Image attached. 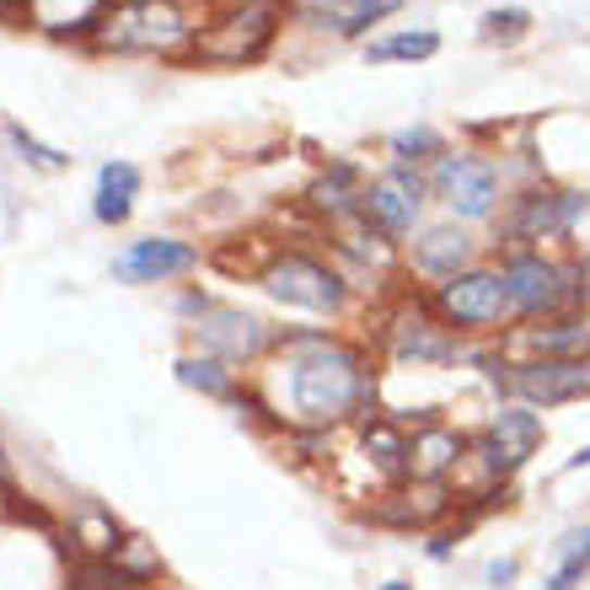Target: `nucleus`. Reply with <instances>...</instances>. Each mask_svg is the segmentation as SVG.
<instances>
[{
  "instance_id": "9d476101",
  "label": "nucleus",
  "mask_w": 590,
  "mask_h": 590,
  "mask_svg": "<svg viewBox=\"0 0 590 590\" xmlns=\"http://www.w3.org/2000/svg\"><path fill=\"white\" fill-rule=\"evenodd\" d=\"M500 279H505V290H510V306H515V312H526V317H542V312H553V306L569 296V290H564V268H558V263H548L542 253L505 258Z\"/></svg>"
},
{
  "instance_id": "2eb2a0df",
  "label": "nucleus",
  "mask_w": 590,
  "mask_h": 590,
  "mask_svg": "<svg viewBox=\"0 0 590 590\" xmlns=\"http://www.w3.org/2000/svg\"><path fill=\"white\" fill-rule=\"evenodd\" d=\"M462 451H467V440H462L456 429H445V424H424L419 435L409 440V473L424 478V484H435L440 473H451V467L462 462Z\"/></svg>"
},
{
  "instance_id": "4be33fe9",
  "label": "nucleus",
  "mask_w": 590,
  "mask_h": 590,
  "mask_svg": "<svg viewBox=\"0 0 590 590\" xmlns=\"http://www.w3.org/2000/svg\"><path fill=\"white\" fill-rule=\"evenodd\" d=\"M531 343L542 349V360H580V349L590 343V323H586V317H569V323L537 328Z\"/></svg>"
},
{
  "instance_id": "f8f14e48",
  "label": "nucleus",
  "mask_w": 590,
  "mask_h": 590,
  "mask_svg": "<svg viewBox=\"0 0 590 590\" xmlns=\"http://www.w3.org/2000/svg\"><path fill=\"white\" fill-rule=\"evenodd\" d=\"M542 445V419L531 409H500L489 419V435H484V456H489V473H515L531 451Z\"/></svg>"
},
{
  "instance_id": "7c9ffc66",
  "label": "nucleus",
  "mask_w": 590,
  "mask_h": 590,
  "mask_svg": "<svg viewBox=\"0 0 590 590\" xmlns=\"http://www.w3.org/2000/svg\"><path fill=\"white\" fill-rule=\"evenodd\" d=\"M489 580H494V586H510V580H515V558L494 564V569H489Z\"/></svg>"
},
{
  "instance_id": "1a4fd4ad",
  "label": "nucleus",
  "mask_w": 590,
  "mask_h": 590,
  "mask_svg": "<svg viewBox=\"0 0 590 590\" xmlns=\"http://www.w3.org/2000/svg\"><path fill=\"white\" fill-rule=\"evenodd\" d=\"M193 268H199V248L177 242V237H140L113 258V279H124V285H162V279L193 274Z\"/></svg>"
},
{
  "instance_id": "ddd939ff",
  "label": "nucleus",
  "mask_w": 590,
  "mask_h": 590,
  "mask_svg": "<svg viewBox=\"0 0 590 590\" xmlns=\"http://www.w3.org/2000/svg\"><path fill=\"white\" fill-rule=\"evenodd\" d=\"M586 210V193H526L515 199V215H510V237H569L575 221Z\"/></svg>"
},
{
  "instance_id": "cd10ccee",
  "label": "nucleus",
  "mask_w": 590,
  "mask_h": 590,
  "mask_svg": "<svg viewBox=\"0 0 590 590\" xmlns=\"http://www.w3.org/2000/svg\"><path fill=\"white\" fill-rule=\"evenodd\" d=\"M392 156H398V167H414V162H424V156H435V162H440L445 151H440V135L419 124V129H403V135H392Z\"/></svg>"
},
{
  "instance_id": "f257e3e1",
  "label": "nucleus",
  "mask_w": 590,
  "mask_h": 590,
  "mask_svg": "<svg viewBox=\"0 0 590 590\" xmlns=\"http://www.w3.org/2000/svg\"><path fill=\"white\" fill-rule=\"evenodd\" d=\"M290 409L301 424H338L365 398V360L334 338H290Z\"/></svg>"
},
{
  "instance_id": "423d86ee",
  "label": "nucleus",
  "mask_w": 590,
  "mask_h": 590,
  "mask_svg": "<svg viewBox=\"0 0 590 590\" xmlns=\"http://www.w3.org/2000/svg\"><path fill=\"white\" fill-rule=\"evenodd\" d=\"M435 306H440V317H445L451 328H494L510 312V290L500 274L467 268V274H456V279H445V285L435 290Z\"/></svg>"
},
{
  "instance_id": "a878e982",
  "label": "nucleus",
  "mask_w": 590,
  "mask_h": 590,
  "mask_svg": "<svg viewBox=\"0 0 590 590\" xmlns=\"http://www.w3.org/2000/svg\"><path fill=\"white\" fill-rule=\"evenodd\" d=\"M5 140H11V151H16V156H22L27 167H38V172H60L65 162H71L65 151H54V146L33 140V135H27V129H22L16 118H5Z\"/></svg>"
},
{
  "instance_id": "6e6552de",
  "label": "nucleus",
  "mask_w": 590,
  "mask_h": 590,
  "mask_svg": "<svg viewBox=\"0 0 590 590\" xmlns=\"http://www.w3.org/2000/svg\"><path fill=\"white\" fill-rule=\"evenodd\" d=\"M199 343L215 354V360H226V365H248L258 360L263 349H268V328L258 323L253 312H242V306H204L199 312Z\"/></svg>"
},
{
  "instance_id": "5701e85b",
  "label": "nucleus",
  "mask_w": 590,
  "mask_h": 590,
  "mask_svg": "<svg viewBox=\"0 0 590 590\" xmlns=\"http://www.w3.org/2000/svg\"><path fill=\"white\" fill-rule=\"evenodd\" d=\"M440 49V38L419 27V33H392V38H376L365 54H371V65H387V60H429Z\"/></svg>"
},
{
  "instance_id": "b1692460",
  "label": "nucleus",
  "mask_w": 590,
  "mask_h": 590,
  "mask_svg": "<svg viewBox=\"0 0 590 590\" xmlns=\"http://www.w3.org/2000/svg\"><path fill=\"white\" fill-rule=\"evenodd\" d=\"M365 451L376 456L381 473H409V440L392 429L387 419H371L365 424Z\"/></svg>"
},
{
  "instance_id": "4468645a",
  "label": "nucleus",
  "mask_w": 590,
  "mask_h": 590,
  "mask_svg": "<svg viewBox=\"0 0 590 590\" xmlns=\"http://www.w3.org/2000/svg\"><path fill=\"white\" fill-rule=\"evenodd\" d=\"M414 263H419L424 274L456 279V274H467V263H473V237H467L462 226H429V231L414 237Z\"/></svg>"
},
{
  "instance_id": "393cba45",
  "label": "nucleus",
  "mask_w": 590,
  "mask_h": 590,
  "mask_svg": "<svg viewBox=\"0 0 590 590\" xmlns=\"http://www.w3.org/2000/svg\"><path fill=\"white\" fill-rule=\"evenodd\" d=\"M590 569V526L586 531H569L564 542H558V569H553V580L548 590H575V580Z\"/></svg>"
},
{
  "instance_id": "7ed1b4c3",
  "label": "nucleus",
  "mask_w": 590,
  "mask_h": 590,
  "mask_svg": "<svg viewBox=\"0 0 590 590\" xmlns=\"http://www.w3.org/2000/svg\"><path fill=\"white\" fill-rule=\"evenodd\" d=\"M290 16V0H237L231 11H221L183 60L193 65H253L268 54V43L279 38Z\"/></svg>"
},
{
  "instance_id": "2f4dec72",
  "label": "nucleus",
  "mask_w": 590,
  "mask_h": 590,
  "mask_svg": "<svg viewBox=\"0 0 590 590\" xmlns=\"http://www.w3.org/2000/svg\"><path fill=\"white\" fill-rule=\"evenodd\" d=\"M564 467H569V473H575V467H590V445H586V451H575V456H569Z\"/></svg>"
},
{
  "instance_id": "a211bd4d",
  "label": "nucleus",
  "mask_w": 590,
  "mask_h": 590,
  "mask_svg": "<svg viewBox=\"0 0 590 590\" xmlns=\"http://www.w3.org/2000/svg\"><path fill=\"white\" fill-rule=\"evenodd\" d=\"M392 343H398V354H403V360H429V365H445V360H456V343L440 334L435 323H424V317L398 323Z\"/></svg>"
},
{
  "instance_id": "c85d7f7f",
  "label": "nucleus",
  "mask_w": 590,
  "mask_h": 590,
  "mask_svg": "<svg viewBox=\"0 0 590 590\" xmlns=\"http://www.w3.org/2000/svg\"><path fill=\"white\" fill-rule=\"evenodd\" d=\"M531 27V16L520 5H505V11H489L484 16V38H520Z\"/></svg>"
},
{
  "instance_id": "f03ea898",
  "label": "nucleus",
  "mask_w": 590,
  "mask_h": 590,
  "mask_svg": "<svg viewBox=\"0 0 590 590\" xmlns=\"http://www.w3.org/2000/svg\"><path fill=\"white\" fill-rule=\"evenodd\" d=\"M199 38L183 0H118L97 33V49L113 54H188Z\"/></svg>"
},
{
  "instance_id": "473e14b6",
  "label": "nucleus",
  "mask_w": 590,
  "mask_h": 590,
  "mask_svg": "<svg viewBox=\"0 0 590 590\" xmlns=\"http://www.w3.org/2000/svg\"><path fill=\"white\" fill-rule=\"evenodd\" d=\"M0 489L11 494V473H5V451H0Z\"/></svg>"
},
{
  "instance_id": "dca6fc26",
  "label": "nucleus",
  "mask_w": 590,
  "mask_h": 590,
  "mask_svg": "<svg viewBox=\"0 0 590 590\" xmlns=\"http://www.w3.org/2000/svg\"><path fill=\"white\" fill-rule=\"evenodd\" d=\"M135 193H140V167L135 162H108L97 172V199H91V215L102 226H124L129 210H135Z\"/></svg>"
},
{
  "instance_id": "bb28decb",
  "label": "nucleus",
  "mask_w": 590,
  "mask_h": 590,
  "mask_svg": "<svg viewBox=\"0 0 590 590\" xmlns=\"http://www.w3.org/2000/svg\"><path fill=\"white\" fill-rule=\"evenodd\" d=\"M398 5H403V0H349V5L338 11V16L328 22V27H334V33H343V38H354V33L376 27L381 16H392Z\"/></svg>"
},
{
  "instance_id": "f3484780",
  "label": "nucleus",
  "mask_w": 590,
  "mask_h": 590,
  "mask_svg": "<svg viewBox=\"0 0 590 590\" xmlns=\"http://www.w3.org/2000/svg\"><path fill=\"white\" fill-rule=\"evenodd\" d=\"M306 199H312L317 210H328V215L354 210V204L365 199V188H360V167H354V162H334V167L306 188Z\"/></svg>"
},
{
  "instance_id": "6ab92c4d",
  "label": "nucleus",
  "mask_w": 590,
  "mask_h": 590,
  "mask_svg": "<svg viewBox=\"0 0 590 590\" xmlns=\"http://www.w3.org/2000/svg\"><path fill=\"white\" fill-rule=\"evenodd\" d=\"M177 381L204 392V398H237V381H231L226 360H215V354H183L177 360Z\"/></svg>"
},
{
  "instance_id": "9b49d317",
  "label": "nucleus",
  "mask_w": 590,
  "mask_h": 590,
  "mask_svg": "<svg viewBox=\"0 0 590 590\" xmlns=\"http://www.w3.org/2000/svg\"><path fill=\"white\" fill-rule=\"evenodd\" d=\"M510 381L526 403L558 409V403L590 398V360H531V365H515Z\"/></svg>"
},
{
  "instance_id": "39448f33",
  "label": "nucleus",
  "mask_w": 590,
  "mask_h": 590,
  "mask_svg": "<svg viewBox=\"0 0 590 590\" xmlns=\"http://www.w3.org/2000/svg\"><path fill=\"white\" fill-rule=\"evenodd\" d=\"M258 285L285 306H306V312H338L343 306V279L328 263H317L306 253H279L258 274Z\"/></svg>"
},
{
  "instance_id": "72a5a7b5",
  "label": "nucleus",
  "mask_w": 590,
  "mask_h": 590,
  "mask_svg": "<svg viewBox=\"0 0 590 590\" xmlns=\"http://www.w3.org/2000/svg\"><path fill=\"white\" fill-rule=\"evenodd\" d=\"M381 590H414V586H403V580H392V586H381Z\"/></svg>"
},
{
  "instance_id": "aec40b11",
  "label": "nucleus",
  "mask_w": 590,
  "mask_h": 590,
  "mask_svg": "<svg viewBox=\"0 0 590 590\" xmlns=\"http://www.w3.org/2000/svg\"><path fill=\"white\" fill-rule=\"evenodd\" d=\"M71 537L81 542L91 558H113V548L124 542V531H118V520L108 515V510H97V505H81V515L71 520Z\"/></svg>"
},
{
  "instance_id": "412c9836",
  "label": "nucleus",
  "mask_w": 590,
  "mask_h": 590,
  "mask_svg": "<svg viewBox=\"0 0 590 590\" xmlns=\"http://www.w3.org/2000/svg\"><path fill=\"white\" fill-rule=\"evenodd\" d=\"M129 586H146V580H156L162 575V558H156V542H146V537H124L118 548H113V558H108Z\"/></svg>"
},
{
  "instance_id": "20e7f679",
  "label": "nucleus",
  "mask_w": 590,
  "mask_h": 590,
  "mask_svg": "<svg viewBox=\"0 0 590 590\" xmlns=\"http://www.w3.org/2000/svg\"><path fill=\"white\" fill-rule=\"evenodd\" d=\"M429 188L462 215V221H484L500 210V167L478 151H445L435 172H429Z\"/></svg>"
},
{
  "instance_id": "0eeeda50",
  "label": "nucleus",
  "mask_w": 590,
  "mask_h": 590,
  "mask_svg": "<svg viewBox=\"0 0 590 590\" xmlns=\"http://www.w3.org/2000/svg\"><path fill=\"white\" fill-rule=\"evenodd\" d=\"M424 193H429V183H424L419 172L392 167V172H381V177L365 188L360 210H365V221H376V231H387V237H409L414 221H419V210H424Z\"/></svg>"
},
{
  "instance_id": "c756f323",
  "label": "nucleus",
  "mask_w": 590,
  "mask_h": 590,
  "mask_svg": "<svg viewBox=\"0 0 590 590\" xmlns=\"http://www.w3.org/2000/svg\"><path fill=\"white\" fill-rule=\"evenodd\" d=\"M301 5H306L317 22H334V16L343 11V5H349V0H301Z\"/></svg>"
}]
</instances>
